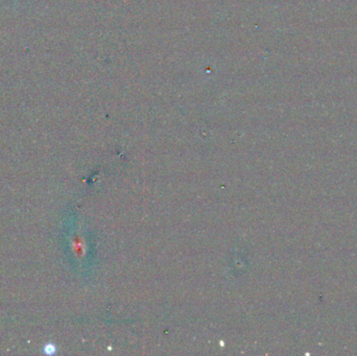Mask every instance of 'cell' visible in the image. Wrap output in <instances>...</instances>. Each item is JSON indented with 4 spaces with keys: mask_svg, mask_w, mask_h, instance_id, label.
I'll list each match as a JSON object with an SVG mask.
<instances>
[]
</instances>
